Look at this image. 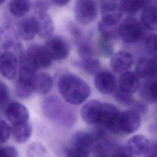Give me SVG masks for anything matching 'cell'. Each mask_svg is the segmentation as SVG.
<instances>
[{
    "label": "cell",
    "instance_id": "29",
    "mask_svg": "<svg viewBox=\"0 0 157 157\" xmlns=\"http://www.w3.org/2000/svg\"><path fill=\"white\" fill-rule=\"evenodd\" d=\"M147 0H120V6L123 12L134 14L145 7Z\"/></svg>",
    "mask_w": 157,
    "mask_h": 157
},
{
    "label": "cell",
    "instance_id": "9",
    "mask_svg": "<svg viewBox=\"0 0 157 157\" xmlns=\"http://www.w3.org/2000/svg\"><path fill=\"white\" fill-rule=\"evenodd\" d=\"M120 112L114 105L110 103H102L98 125L114 133Z\"/></svg>",
    "mask_w": 157,
    "mask_h": 157
},
{
    "label": "cell",
    "instance_id": "42",
    "mask_svg": "<svg viewBox=\"0 0 157 157\" xmlns=\"http://www.w3.org/2000/svg\"><path fill=\"white\" fill-rule=\"evenodd\" d=\"M131 107H132L131 109L136 111L140 115V113H143L145 112L147 110V107L146 106L145 104H144L142 102L136 101H134V102L131 105Z\"/></svg>",
    "mask_w": 157,
    "mask_h": 157
},
{
    "label": "cell",
    "instance_id": "45",
    "mask_svg": "<svg viewBox=\"0 0 157 157\" xmlns=\"http://www.w3.org/2000/svg\"><path fill=\"white\" fill-rule=\"evenodd\" d=\"M51 1L56 6L63 7L67 5L71 1V0H51Z\"/></svg>",
    "mask_w": 157,
    "mask_h": 157
},
{
    "label": "cell",
    "instance_id": "40",
    "mask_svg": "<svg viewBox=\"0 0 157 157\" xmlns=\"http://www.w3.org/2000/svg\"><path fill=\"white\" fill-rule=\"evenodd\" d=\"M10 96L9 90L7 85L0 80V105L6 104Z\"/></svg>",
    "mask_w": 157,
    "mask_h": 157
},
{
    "label": "cell",
    "instance_id": "2",
    "mask_svg": "<svg viewBox=\"0 0 157 157\" xmlns=\"http://www.w3.org/2000/svg\"><path fill=\"white\" fill-rule=\"evenodd\" d=\"M142 26L141 23L134 18H126L118 25L119 37L126 43L137 42L143 36Z\"/></svg>",
    "mask_w": 157,
    "mask_h": 157
},
{
    "label": "cell",
    "instance_id": "4",
    "mask_svg": "<svg viewBox=\"0 0 157 157\" xmlns=\"http://www.w3.org/2000/svg\"><path fill=\"white\" fill-rule=\"evenodd\" d=\"M77 20L82 24H90L98 15V9L94 0H77L74 7Z\"/></svg>",
    "mask_w": 157,
    "mask_h": 157
},
{
    "label": "cell",
    "instance_id": "31",
    "mask_svg": "<svg viewBox=\"0 0 157 157\" xmlns=\"http://www.w3.org/2000/svg\"><path fill=\"white\" fill-rule=\"evenodd\" d=\"M27 157H49L45 146L39 142L31 144L27 149Z\"/></svg>",
    "mask_w": 157,
    "mask_h": 157
},
{
    "label": "cell",
    "instance_id": "30",
    "mask_svg": "<svg viewBox=\"0 0 157 157\" xmlns=\"http://www.w3.org/2000/svg\"><path fill=\"white\" fill-rule=\"evenodd\" d=\"M77 48L82 60H86L95 57L93 48L87 42L77 39Z\"/></svg>",
    "mask_w": 157,
    "mask_h": 157
},
{
    "label": "cell",
    "instance_id": "46",
    "mask_svg": "<svg viewBox=\"0 0 157 157\" xmlns=\"http://www.w3.org/2000/svg\"><path fill=\"white\" fill-rule=\"evenodd\" d=\"M97 1L98 2V3L99 4V5H102L105 3H108V2H115L116 0H97Z\"/></svg>",
    "mask_w": 157,
    "mask_h": 157
},
{
    "label": "cell",
    "instance_id": "20",
    "mask_svg": "<svg viewBox=\"0 0 157 157\" xmlns=\"http://www.w3.org/2000/svg\"><path fill=\"white\" fill-rule=\"evenodd\" d=\"M96 139L94 135L86 131H79L74 133L71 139V147L89 150L93 149L95 145Z\"/></svg>",
    "mask_w": 157,
    "mask_h": 157
},
{
    "label": "cell",
    "instance_id": "6",
    "mask_svg": "<svg viewBox=\"0 0 157 157\" xmlns=\"http://www.w3.org/2000/svg\"><path fill=\"white\" fill-rule=\"evenodd\" d=\"M44 46L53 60L64 59L69 55L70 51L67 41L59 36L49 37Z\"/></svg>",
    "mask_w": 157,
    "mask_h": 157
},
{
    "label": "cell",
    "instance_id": "24",
    "mask_svg": "<svg viewBox=\"0 0 157 157\" xmlns=\"http://www.w3.org/2000/svg\"><path fill=\"white\" fill-rule=\"evenodd\" d=\"M141 23L147 29L157 30V7L147 6L142 9L140 15Z\"/></svg>",
    "mask_w": 157,
    "mask_h": 157
},
{
    "label": "cell",
    "instance_id": "35",
    "mask_svg": "<svg viewBox=\"0 0 157 157\" xmlns=\"http://www.w3.org/2000/svg\"><path fill=\"white\" fill-rule=\"evenodd\" d=\"M113 95L114 98L117 102L124 105L131 106L135 101L131 93L123 91L118 88L114 90Z\"/></svg>",
    "mask_w": 157,
    "mask_h": 157
},
{
    "label": "cell",
    "instance_id": "23",
    "mask_svg": "<svg viewBox=\"0 0 157 157\" xmlns=\"http://www.w3.org/2000/svg\"><path fill=\"white\" fill-rule=\"evenodd\" d=\"M20 45L16 40V37L9 29H0V54L1 49L2 52H11L14 53L13 49L15 50L20 49Z\"/></svg>",
    "mask_w": 157,
    "mask_h": 157
},
{
    "label": "cell",
    "instance_id": "19",
    "mask_svg": "<svg viewBox=\"0 0 157 157\" xmlns=\"http://www.w3.org/2000/svg\"><path fill=\"white\" fill-rule=\"evenodd\" d=\"M145 80L139 85V94L145 101L157 104V78Z\"/></svg>",
    "mask_w": 157,
    "mask_h": 157
},
{
    "label": "cell",
    "instance_id": "10",
    "mask_svg": "<svg viewBox=\"0 0 157 157\" xmlns=\"http://www.w3.org/2000/svg\"><path fill=\"white\" fill-rule=\"evenodd\" d=\"M94 84L96 89L103 94H109L117 88V80L114 75L108 71H99L94 75Z\"/></svg>",
    "mask_w": 157,
    "mask_h": 157
},
{
    "label": "cell",
    "instance_id": "41",
    "mask_svg": "<svg viewBox=\"0 0 157 157\" xmlns=\"http://www.w3.org/2000/svg\"><path fill=\"white\" fill-rule=\"evenodd\" d=\"M0 157H18L16 149L12 147L0 148Z\"/></svg>",
    "mask_w": 157,
    "mask_h": 157
},
{
    "label": "cell",
    "instance_id": "8",
    "mask_svg": "<svg viewBox=\"0 0 157 157\" xmlns=\"http://www.w3.org/2000/svg\"><path fill=\"white\" fill-rule=\"evenodd\" d=\"M66 105L55 95L45 97L41 104L42 111L46 118L52 121H58Z\"/></svg>",
    "mask_w": 157,
    "mask_h": 157
},
{
    "label": "cell",
    "instance_id": "43",
    "mask_svg": "<svg viewBox=\"0 0 157 157\" xmlns=\"http://www.w3.org/2000/svg\"><path fill=\"white\" fill-rule=\"evenodd\" d=\"M145 155L146 157H157V141L150 144Z\"/></svg>",
    "mask_w": 157,
    "mask_h": 157
},
{
    "label": "cell",
    "instance_id": "32",
    "mask_svg": "<svg viewBox=\"0 0 157 157\" xmlns=\"http://www.w3.org/2000/svg\"><path fill=\"white\" fill-rule=\"evenodd\" d=\"M80 64L83 69L89 74L95 75L101 71L99 60L96 57L86 60H82Z\"/></svg>",
    "mask_w": 157,
    "mask_h": 157
},
{
    "label": "cell",
    "instance_id": "47",
    "mask_svg": "<svg viewBox=\"0 0 157 157\" xmlns=\"http://www.w3.org/2000/svg\"><path fill=\"white\" fill-rule=\"evenodd\" d=\"M6 0H0V5H1L2 4H3L5 2Z\"/></svg>",
    "mask_w": 157,
    "mask_h": 157
},
{
    "label": "cell",
    "instance_id": "3",
    "mask_svg": "<svg viewBox=\"0 0 157 157\" xmlns=\"http://www.w3.org/2000/svg\"><path fill=\"white\" fill-rule=\"evenodd\" d=\"M141 118L136 111L130 109L120 112L116 125L115 134H131L140 126Z\"/></svg>",
    "mask_w": 157,
    "mask_h": 157
},
{
    "label": "cell",
    "instance_id": "7",
    "mask_svg": "<svg viewBox=\"0 0 157 157\" xmlns=\"http://www.w3.org/2000/svg\"><path fill=\"white\" fill-rule=\"evenodd\" d=\"M19 61L15 53L4 52L0 54V72L8 80H13L18 75Z\"/></svg>",
    "mask_w": 157,
    "mask_h": 157
},
{
    "label": "cell",
    "instance_id": "44",
    "mask_svg": "<svg viewBox=\"0 0 157 157\" xmlns=\"http://www.w3.org/2000/svg\"><path fill=\"white\" fill-rule=\"evenodd\" d=\"M36 9L37 10L38 13L39 12H45V10L48 7V4L47 2L44 1H40L36 2L35 5Z\"/></svg>",
    "mask_w": 157,
    "mask_h": 157
},
{
    "label": "cell",
    "instance_id": "39",
    "mask_svg": "<svg viewBox=\"0 0 157 157\" xmlns=\"http://www.w3.org/2000/svg\"><path fill=\"white\" fill-rule=\"evenodd\" d=\"M90 151L80 148L71 147L66 152V157H89Z\"/></svg>",
    "mask_w": 157,
    "mask_h": 157
},
{
    "label": "cell",
    "instance_id": "17",
    "mask_svg": "<svg viewBox=\"0 0 157 157\" xmlns=\"http://www.w3.org/2000/svg\"><path fill=\"white\" fill-rule=\"evenodd\" d=\"M139 85V77L137 74L133 71H128L120 74L117 88L123 91L132 94L138 90Z\"/></svg>",
    "mask_w": 157,
    "mask_h": 157
},
{
    "label": "cell",
    "instance_id": "36",
    "mask_svg": "<svg viewBox=\"0 0 157 157\" xmlns=\"http://www.w3.org/2000/svg\"><path fill=\"white\" fill-rule=\"evenodd\" d=\"M145 48L151 56L157 57V34H153L147 38Z\"/></svg>",
    "mask_w": 157,
    "mask_h": 157
},
{
    "label": "cell",
    "instance_id": "21",
    "mask_svg": "<svg viewBox=\"0 0 157 157\" xmlns=\"http://www.w3.org/2000/svg\"><path fill=\"white\" fill-rule=\"evenodd\" d=\"M32 131V126L28 121L13 124L11 127V134L13 139L19 144L26 142L30 138Z\"/></svg>",
    "mask_w": 157,
    "mask_h": 157
},
{
    "label": "cell",
    "instance_id": "34",
    "mask_svg": "<svg viewBox=\"0 0 157 157\" xmlns=\"http://www.w3.org/2000/svg\"><path fill=\"white\" fill-rule=\"evenodd\" d=\"M96 47L99 53L104 56H110L112 55L113 47L110 40L105 39L101 37L96 42Z\"/></svg>",
    "mask_w": 157,
    "mask_h": 157
},
{
    "label": "cell",
    "instance_id": "28",
    "mask_svg": "<svg viewBox=\"0 0 157 157\" xmlns=\"http://www.w3.org/2000/svg\"><path fill=\"white\" fill-rule=\"evenodd\" d=\"M30 8L29 0H10L9 10L15 17H21L28 13Z\"/></svg>",
    "mask_w": 157,
    "mask_h": 157
},
{
    "label": "cell",
    "instance_id": "14",
    "mask_svg": "<svg viewBox=\"0 0 157 157\" xmlns=\"http://www.w3.org/2000/svg\"><path fill=\"white\" fill-rule=\"evenodd\" d=\"M102 102L93 99L86 102L81 109V116L85 122L90 124H98L101 108Z\"/></svg>",
    "mask_w": 157,
    "mask_h": 157
},
{
    "label": "cell",
    "instance_id": "38",
    "mask_svg": "<svg viewBox=\"0 0 157 157\" xmlns=\"http://www.w3.org/2000/svg\"><path fill=\"white\" fill-rule=\"evenodd\" d=\"M109 157H133L127 147L117 146L110 151Z\"/></svg>",
    "mask_w": 157,
    "mask_h": 157
},
{
    "label": "cell",
    "instance_id": "15",
    "mask_svg": "<svg viewBox=\"0 0 157 157\" xmlns=\"http://www.w3.org/2000/svg\"><path fill=\"white\" fill-rule=\"evenodd\" d=\"M33 18L36 34L43 39L50 37L55 29L54 23L51 17L46 12H39Z\"/></svg>",
    "mask_w": 157,
    "mask_h": 157
},
{
    "label": "cell",
    "instance_id": "16",
    "mask_svg": "<svg viewBox=\"0 0 157 157\" xmlns=\"http://www.w3.org/2000/svg\"><path fill=\"white\" fill-rule=\"evenodd\" d=\"M6 115L12 124L27 121L29 118L27 108L18 102H13L8 105L6 110Z\"/></svg>",
    "mask_w": 157,
    "mask_h": 157
},
{
    "label": "cell",
    "instance_id": "27",
    "mask_svg": "<svg viewBox=\"0 0 157 157\" xmlns=\"http://www.w3.org/2000/svg\"><path fill=\"white\" fill-rule=\"evenodd\" d=\"M98 28L101 36L105 39L110 41L120 37L118 26H117V25H109L101 20L98 23Z\"/></svg>",
    "mask_w": 157,
    "mask_h": 157
},
{
    "label": "cell",
    "instance_id": "5",
    "mask_svg": "<svg viewBox=\"0 0 157 157\" xmlns=\"http://www.w3.org/2000/svg\"><path fill=\"white\" fill-rule=\"evenodd\" d=\"M25 54L28 59L38 69L48 67L53 61L44 45L33 44L28 47Z\"/></svg>",
    "mask_w": 157,
    "mask_h": 157
},
{
    "label": "cell",
    "instance_id": "22",
    "mask_svg": "<svg viewBox=\"0 0 157 157\" xmlns=\"http://www.w3.org/2000/svg\"><path fill=\"white\" fill-rule=\"evenodd\" d=\"M149 145V140L145 136L137 134L128 140L126 147L133 155L140 156L145 154Z\"/></svg>",
    "mask_w": 157,
    "mask_h": 157
},
{
    "label": "cell",
    "instance_id": "18",
    "mask_svg": "<svg viewBox=\"0 0 157 157\" xmlns=\"http://www.w3.org/2000/svg\"><path fill=\"white\" fill-rule=\"evenodd\" d=\"M53 78L52 76L44 72H36L31 81L33 91L40 94L47 93L53 86Z\"/></svg>",
    "mask_w": 157,
    "mask_h": 157
},
{
    "label": "cell",
    "instance_id": "1",
    "mask_svg": "<svg viewBox=\"0 0 157 157\" xmlns=\"http://www.w3.org/2000/svg\"><path fill=\"white\" fill-rule=\"evenodd\" d=\"M59 92L63 99L72 105H78L90 96L91 90L82 78L73 74L62 75L58 82Z\"/></svg>",
    "mask_w": 157,
    "mask_h": 157
},
{
    "label": "cell",
    "instance_id": "13",
    "mask_svg": "<svg viewBox=\"0 0 157 157\" xmlns=\"http://www.w3.org/2000/svg\"><path fill=\"white\" fill-rule=\"evenodd\" d=\"M100 9L102 21L107 24L117 25L122 18L123 12L120 5L116 1L102 4Z\"/></svg>",
    "mask_w": 157,
    "mask_h": 157
},
{
    "label": "cell",
    "instance_id": "11",
    "mask_svg": "<svg viewBox=\"0 0 157 157\" xmlns=\"http://www.w3.org/2000/svg\"><path fill=\"white\" fill-rule=\"evenodd\" d=\"M136 73L144 79L157 78V57L140 58L136 63Z\"/></svg>",
    "mask_w": 157,
    "mask_h": 157
},
{
    "label": "cell",
    "instance_id": "12",
    "mask_svg": "<svg viewBox=\"0 0 157 157\" xmlns=\"http://www.w3.org/2000/svg\"><path fill=\"white\" fill-rule=\"evenodd\" d=\"M134 58L131 53L126 51H119L113 54L110 59L112 70L117 74H122L132 67Z\"/></svg>",
    "mask_w": 157,
    "mask_h": 157
},
{
    "label": "cell",
    "instance_id": "37",
    "mask_svg": "<svg viewBox=\"0 0 157 157\" xmlns=\"http://www.w3.org/2000/svg\"><path fill=\"white\" fill-rule=\"evenodd\" d=\"M11 134V127L5 121L0 120V144L6 143Z\"/></svg>",
    "mask_w": 157,
    "mask_h": 157
},
{
    "label": "cell",
    "instance_id": "26",
    "mask_svg": "<svg viewBox=\"0 0 157 157\" xmlns=\"http://www.w3.org/2000/svg\"><path fill=\"white\" fill-rule=\"evenodd\" d=\"M33 77L18 76L15 85V93L18 98L21 99H26L31 95L33 92L31 86Z\"/></svg>",
    "mask_w": 157,
    "mask_h": 157
},
{
    "label": "cell",
    "instance_id": "33",
    "mask_svg": "<svg viewBox=\"0 0 157 157\" xmlns=\"http://www.w3.org/2000/svg\"><path fill=\"white\" fill-rule=\"evenodd\" d=\"M58 121L64 127L70 128L75 123V114L70 107L66 106Z\"/></svg>",
    "mask_w": 157,
    "mask_h": 157
},
{
    "label": "cell",
    "instance_id": "25",
    "mask_svg": "<svg viewBox=\"0 0 157 157\" xmlns=\"http://www.w3.org/2000/svg\"><path fill=\"white\" fill-rule=\"evenodd\" d=\"M18 33L20 37L25 40H30L36 34V25L33 17L25 18L18 24Z\"/></svg>",
    "mask_w": 157,
    "mask_h": 157
}]
</instances>
